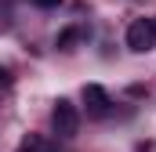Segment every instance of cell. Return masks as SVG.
<instances>
[{"mask_svg":"<svg viewBox=\"0 0 156 152\" xmlns=\"http://www.w3.org/2000/svg\"><path fill=\"white\" fill-rule=\"evenodd\" d=\"M127 47L138 51V54L153 51L156 47V18H134L127 26Z\"/></svg>","mask_w":156,"mask_h":152,"instance_id":"obj_1","label":"cell"},{"mask_svg":"<svg viewBox=\"0 0 156 152\" xmlns=\"http://www.w3.org/2000/svg\"><path fill=\"white\" fill-rule=\"evenodd\" d=\"M51 123H55V134H58V138H73L76 127H80L76 105H73L69 98H58V102H55V112H51Z\"/></svg>","mask_w":156,"mask_h":152,"instance_id":"obj_2","label":"cell"},{"mask_svg":"<svg viewBox=\"0 0 156 152\" xmlns=\"http://www.w3.org/2000/svg\"><path fill=\"white\" fill-rule=\"evenodd\" d=\"M83 102H87V112L91 116H105L109 112V94H105V87H98V83H87L83 87Z\"/></svg>","mask_w":156,"mask_h":152,"instance_id":"obj_3","label":"cell"},{"mask_svg":"<svg viewBox=\"0 0 156 152\" xmlns=\"http://www.w3.org/2000/svg\"><path fill=\"white\" fill-rule=\"evenodd\" d=\"M18 152H55V149H51L47 138H40V134H26L22 145H18Z\"/></svg>","mask_w":156,"mask_h":152,"instance_id":"obj_4","label":"cell"},{"mask_svg":"<svg viewBox=\"0 0 156 152\" xmlns=\"http://www.w3.org/2000/svg\"><path fill=\"white\" fill-rule=\"evenodd\" d=\"M80 36H83V33H80L76 26H73V29H66V33H58V47H62V51H73V43H76Z\"/></svg>","mask_w":156,"mask_h":152,"instance_id":"obj_5","label":"cell"},{"mask_svg":"<svg viewBox=\"0 0 156 152\" xmlns=\"http://www.w3.org/2000/svg\"><path fill=\"white\" fill-rule=\"evenodd\" d=\"M33 4H37V7H58L62 0H33Z\"/></svg>","mask_w":156,"mask_h":152,"instance_id":"obj_6","label":"cell"},{"mask_svg":"<svg viewBox=\"0 0 156 152\" xmlns=\"http://www.w3.org/2000/svg\"><path fill=\"white\" fill-rule=\"evenodd\" d=\"M0 83H7V73H4V65H0Z\"/></svg>","mask_w":156,"mask_h":152,"instance_id":"obj_7","label":"cell"}]
</instances>
